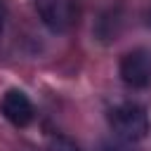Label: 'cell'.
Wrapping results in <instances>:
<instances>
[{"label":"cell","instance_id":"6da1fadb","mask_svg":"<svg viewBox=\"0 0 151 151\" xmlns=\"http://www.w3.org/2000/svg\"><path fill=\"white\" fill-rule=\"evenodd\" d=\"M109 125H111L113 134L127 144L142 142L149 134V116H146L144 106L132 104V101L116 104L109 111Z\"/></svg>","mask_w":151,"mask_h":151},{"label":"cell","instance_id":"7a4b0ae2","mask_svg":"<svg viewBox=\"0 0 151 151\" xmlns=\"http://www.w3.org/2000/svg\"><path fill=\"white\" fill-rule=\"evenodd\" d=\"M33 7L52 33H68L80 21V0H33Z\"/></svg>","mask_w":151,"mask_h":151},{"label":"cell","instance_id":"3957f363","mask_svg":"<svg viewBox=\"0 0 151 151\" xmlns=\"http://www.w3.org/2000/svg\"><path fill=\"white\" fill-rule=\"evenodd\" d=\"M118 71L127 87H134V90L149 87L151 85V52L144 47L130 50L127 54H123Z\"/></svg>","mask_w":151,"mask_h":151},{"label":"cell","instance_id":"277c9868","mask_svg":"<svg viewBox=\"0 0 151 151\" xmlns=\"http://www.w3.org/2000/svg\"><path fill=\"white\" fill-rule=\"evenodd\" d=\"M0 111H2V116H5L12 125H17V127H26V125L33 120V116H35L33 101H31L28 94L21 92V90H7V92L2 94Z\"/></svg>","mask_w":151,"mask_h":151},{"label":"cell","instance_id":"5b68a950","mask_svg":"<svg viewBox=\"0 0 151 151\" xmlns=\"http://www.w3.org/2000/svg\"><path fill=\"white\" fill-rule=\"evenodd\" d=\"M50 151H80L71 139H66V137H57V139H52L50 142Z\"/></svg>","mask_w":151,"mask_h":151},{"label":"cell","instance_id":"8992f818","mask_svg":"<svg viewBox=\"0 0 151 151\" xmlns=\"http://www.w3.org/2000/svg\"><path fill=\"white\" fill-rule=\"evenodd\" d=\"M99 151H127L125 146H120V144H101L99 146Z\"/></svg>","mask_w":151,"mask_h":151},{"label":"cell","instance_id":"52a82bcc","mask_svg":"<svg viewBox=\"0 0 151 151\" xmlns=\"http://www.w3.org/2000/svg\"><path fill=\"white\" fill-rule=\"evenodd\" d=\"M2 24H5V7H2V0H0V33H2Z\"/></svg>","mask_w":151,"mask_h":151}]
</instances>
